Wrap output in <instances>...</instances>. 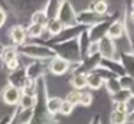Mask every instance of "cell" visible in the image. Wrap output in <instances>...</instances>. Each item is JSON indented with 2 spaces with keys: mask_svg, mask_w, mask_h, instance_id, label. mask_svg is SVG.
<instances>
[{
  "mask_svg": "<svg viewBox=\"0 0 134 124\" xmlns=\"http://www.w3.org/2000/svg\"><path fill=\"white\" fill-rule=\"evenodd\" d=\"M97 46H98V53H100L104 59H107V60L113 59V56H114V43H113V40H111L110 37H103V39H100Z\"/></svg>",
  "mask_w": 134,
  "mask_h": 124,
  "instance_id": "cell-1",
  "label": "cell"
},
{
  "mask_svg": "<svg viewBox=\"0 0 134 124\" xmlns=\"http://www.w3.org/2000/svg\"><path fill=\"white\" fill-rule=\"evenodd\" d=\"M20 90L14 86H9L3 90V100L7 104H16L20 101Z\"/></svg>",
  "mask_w": 134,
  "mask_h": 124,
  "instance_id": "cell-2",
  "label": "cell"
},
{
  "mask_svg": "<svg viewBox=\"0 0 134 124\" xmlns=\"http://www.w3.org/2000/svg\"><path fill=\"white\" fill-rule=\"evenodd\" d=\"M23 52L29 56H34V57H52L54 54L50 49L40 47V46H26L23 49Z\"/></svg>",
  "mask_w": 134,
  "mask_h": 124,
  "instance_id": "cell-3",
  "label": "cell"
},
{
  "mask_svg": "<svg viewBox=\"0 0 134 124\" xmlns=\"http://www.w3.org/2000/svg\"><path fill=\"white\" fill-rule=\"evenodd\" d=\"M67 69H69V63H67L64 59H62V57H56V59H53L52 63H50V70H52L53 74L62 76L67 71Z\"/></svg>",
  "mask_w": 134,
  "mask_h": 124,
  "instance_id": "cell-4",
  "label": "cell"
},
{
  "mask_svg": "<svg viewBox=\"0 0 134 124\" xmlns=\"http://www.w3.org/2000/svg\"><path fill=\"white\" fill-rule=\"evenodd\" d=\"M74 19H76V16L73 13L71 6H70L69 3H64L62 10H60V19L59 20L62 21L63 24H71L73 21H74Z\"/></svg>",
  "mask_w": 134,
  "mask_h": 124,
  "instance_id": "cell-5",
  "label": "cell"
},
{
  "mask_svg": "<svg viewBox=\"0 0 134 124\" xmlns=\"http://www.w3.org/2000/svg\"><path fill=\"white\" fill-rule=\"evenodd\" d=\"M10 37H12V40H13L14 43L21 44V43H24V39H26V30H24L21 26H16V27L12 29Z\"/></svg>",
  "mask_w": 134,
  "mask_h": 124,
  "instance_id": "cell-6",
  "label": "cell"
},
{
  "mask_svg": "<svg viewBox=\"0 0 134 124\" xmlns=\"http://www.w3.org/2000/svg\"><path fill=\"white\" fill-rule=\"evenodd\" d=\"M123 31H124L123 24H121L120 21H116V23H113L108 27L107 33H108V37H110V39H117V37H121Z\"/></svg>",
  "mask_w": 134,
  "mask_h": 124,
  "instance_id": "cell-7",
  "label": "cell"
},
{
  "mask_svg": "<svg viewBox=\"0 0 134 124\" xmlns=\"http://www.w3.org/2000/svg\"><path fill=\"white\" fill-rule=\"evenodd\" d=\"M71 86L74 90H80V88L87 86V76L86 74H74L71 78Z\"/></svg>",
  "mask_w": 134,
  "mask_h": 124,
  "instance_id": "cell-8",
  "label": "cell"
},
{
  "mask_svg": "<svg viewBox=\"0 0 134 124\" xmlns=\"http://www.w3.org/2000/svg\"><path fill=\"white\" fill-rule=\"evenodd\" d=\"M103 84V77L97 73H91L87 76V86L91 88H100Z\"/></svg>",
  "mask_w": 134,
  "mask_h": 124,
  "instance_id": "cell-9",
  "label": "cell"
},
{
  "mask_svg": "<svg viewBox=\"0 0 134 124\" xmlns=\"http://www.w3.org/2000/svg\"><path fill=\"white\" fill-rule=\"evenodd\" d=\"M107 3L104 0H94L91 3V10L94 12L96 14H104L107 12Z\"/></svg>",
  "mask_w": 134,
  "mask_h": 124,
  "instance_id": "cell-10",
  "label": "cell"
},
{
  "mask_svg": "<svg viewBox=\"0 0 134 124\" xmlns=\"http://www.w3.org/2000/svg\"><path fill=\"white\" fill-rule=\"evenodd\" d=\"M110 121L111 124H124L127 121V113H123V111H113L110 116Z\"/></svg>",
  "mask_w": 134,
  "mask_h": 124,
  "instance_id": "cell-11",
  "label": "cell"
},
{
  "mask_svg": "<svg viewBox=\"0 0 134 124\" xmlns=\"http://www.w3.org/2000/svg\"><path fill=\"white\" fill-rule=\"evenodd\" d=\"M62 104H63V101L60 100V98L52 97L47 101V110H49L50 113H59L60 109H62Z\"/></svg>",
  "mask_w": 134,
  "mask_h": 124,
  "instance_id": "cell-12",
  "label": "cell"
},
{
  "mask_svg": "<svg viewBox=\"0 0 134 124\" xmlns=\"http://www.w3.org/2000/svg\"><path fill=\"white\" fill-rule=\"evenodd\" d=\"M130 98H131L130 90H123V88H121L120 91L114 93V101H116V103H126V101L130 100Z\"/></svg>",
  "mask_w": 134,
  "mask_h": 124,
  "instance_id": "cell-13",
  "label": "cell"
},
{
  "mask_svg": "<svg viewBox=\"0 0 134 124\" xmlns=\"http://www.w3.org/2000/svg\"><path fill=\"white\" fill-rule=\"evenodd\" d=\"M63 26H64V24H63L60 20H56V19H53V20L50 21V24H49V31H50V34L62 33V31H63Z\"/></svg>",
  "mask_w": 134,
  "mask_h": 124,
  "instance_id": "cell-14",
  "label": "cell"
},
{
  "mask_svg": "<svg viewBox=\"0 0 134 124\" xmlns=\"http://www.w3.org/2000/svg\"><path fill=\"white\" fill-rule=\"evenodd\" d=\"M80 97H81V93H80V91H79V90H73V91H70V93L67 94L66 101H69L70 104L76 106V104L80 103Z\"/></svg>",
  "mask_w": 134,
  "mask_h": 124,
  "instance_id": "cell-15",
  "label": "cell"
},
{
  "mask_svg": "<svg viewBox=\"0 0 134 124\" xmlns=\"http://www.w3.org/2000/svg\"><path fill=\"white\" fill-rule=\"evenodd\" d=\"M2 57H3V60L7 63V61H10V60L17 59V53H16V50L12 49V47H6L2 53Z\"/></svg>",
  "mask_w": 134,
  "mask_h": 124,
  "instance_id": "cell-16",
  "label": "cell"
},
{
  "mask_svg": "<svg viewBox=\"0 0 134 124\" xmlns=\"http://www.w3.org/2000/svg\"><path fill=\"white\" fill-rule=\"evenodd\" d=\"M33 23L34 24H39V26H46L47 23V14H44L43 12H37V13L33 14Z\"/></svg>",
  "mask_w": 134,
  "mask_h": 124,
  "instance_id": "cell-17",
  "label": "cell"
},
{
  "mask_svg": "<svg viewBox=\"0 0 134 124\" xmlns=\"http://www.w3.org/2000/svg\"><path fill=\"white\" fill-rule=\"evenodd\" d=\"M34 104V98L31 94H24V96H21L20 98V106L23 107V109H31Z\"/></svg>",
  "mask_w": 134,
  "mask_h": 124,
  "instance_id": "cell-18",
  "label": "cell"
},
{
  "mask_svg": "<svg viewBox=\"0 0 134 124\" xmlns=\"http://www.w3.org/2000/svg\"><path fill=\"white\" fill-rule=\"evenodd\" d=\"M41 33H43V27H41V26L34 24V23L30 24V27H29V34H30V36L37 37V36H40Z\"/></svg>",
  "mask_w": 134,
  "mask_h": 124,
  "instance_id": "cell-19",
  "label": "cell"
},
{
  "mask_svg": "<svg viewBox=\"0 0 134 124\" xmlns=\"http://www.w3.org/2000/svg\"><path fill=\"white\" fill-rule=\"evenodd\" d=\"M71 111H73V104H70L69 101H63L62 109H60V113L64 114V116H67V114H70Z\"/></svg>",
  "mask_w": 134,
  "mask_h": 124,
  "instance_id": "cell-20",
  "label": "cell"
},
{
  "mask_svg": "<svg viewBox=\"0 0 134 124\" xmlns=\"http://www.w3.org/2000/svg\"><path fill=\"white\" fill-rule=\"evenodd\" d=\"M91 98H93V96H91L90 93H81L80 104H83V106H88V104L91 103Z\"/></svg>",
  "mask_w": 134,
  "mask_h": 124,
  "instance_id": "cell-21",
  "label": "cell"
},
{
  "mask_svg": "<svg viewBox=\"0 0 134 124\" xmlns=\"http://www.w3.org/2000/svg\"><path fill=\"white\" fill-rule=\"evenodd\" d=\"M17 67H19V61H17V59L7 61V69H9V70H16Z\"/></svg>",
  "mask_w": 134,
  "mask_h": 124,
  "instance_id": "cell-22",
  "label": "cell"
},
{
  "mask_svg": "<svg viewBox=\"0 0 134 124\" xmlns=\"http://www.w3.org/2000/svg\"><path fill=\"white\" fill-rule=\"evenodd\" d=\"M4 20H6V14H4V12L0 9V26H2L3 23H4Z\"/></svg>",
  "mask_w": 134,
  "mask_h": 124,
  "instance_id": "cell-23",
  "label": "cell"
}]
</instances>
